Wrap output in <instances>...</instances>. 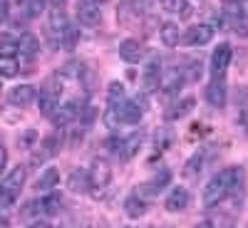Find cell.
<instances>
[{
	"instance_id": "1",
	"label": "cell",
	"mask_w": 248,
	"mask_h": 228,
	"mask_svg": "<svg viewBox=\"0 0 248 228\" xmlns=\"http://www.w3.org/2000/svg\"><path fill=\"white\" fill-rule=\"evenodd\" d=\"M243 174L241 167H229V169H223L218 174L211 176V181L206 183V189H203V206L206 209H211V206H218L221 201H226L231 196L233 191V186H236V179Z\"/></svg>"
},
{
	"instance_id": "2",
	"label": "cell",
	"mask_w": 248,
	"mask_h": 228,
	"mask_svg": "<svg viewBox=\"0 0 248 228\" xmlns=\"http://www.w3.org/2000/svg\"><path fill=\"white\" fill-rule=\"evenodd\" d=\"M127 90H124L122 82H109L107 87V112H105V124L107 129L117 132L122 127V109L127 105Z\"/></svg>"
},
{
	"instance_id": "3",
	"label": "cell",
	"mask_w": 248,
	"mask_h": 228,
	"mask_svg": "<svg viewBox=\"0 0 248 228\" xmlns=\"http://www.w3.org/2000/svg\"><path fill=\"white\" fill-rule=\"evenodd\" d=\"M60 94H62V82H60V75H50L43 87H40V97H37V107L45 117H52L60 107Z\"/></svg>"
},
{
	"instance_id": "4",
	"label": "cell",
	"mask_w": 248,
	"mask_h": 228,
	"mask_svg": "<svg viewBox=\"0 0 248 228\" xmlns=\"http://www.w3.org/2000/svg\"><path fill=\"white\" fill-rule=\"evenodd\" d=\"M221 13L226 17V28L238 37H248V10L243 8L241 0H226Z\"/></svg>"
},
{
	"instance_id": "5",
	"label": "cell",
	"mask_w": 248,
	"mask_h": 228,
	"mask_svg": "<svg viewBox=\"0 0 248 228\" xmlns=\"http://www.w3.org/2000/svg\"><path fill=\"white\" fill-rule=\"evenodd\" d=\"M25 186V167H15L13 171H8L3 176V183H0V196H3V216H8L10 203L20 196Z\"/></svg>"
},
{
	"instance_id": "6",
	"label": "cell",
	"mask_w": 248,
	"mask_h": 228,
	"mask_svg": "<svg viewBox=\"0 0 248 228\" xmlns=\"http://www.w3.org/2000/svg\"><path fill=\"white\" fill-rule=\"evenodd\" d=\"M231 57H233V50L229 43H218L211 52V60H209V70H211V79H223L226 77V70L231 65Z\"/></svg>"
},
{
	"instance_id": "7",
	"label": "cell",
	"mask_w": 248,
	"mask_h": 228,
	"mask_svg": "<svg viewBox=\"0 0 248 228\" xmlns=\"http://www.w3.org/2000/svg\"><path fill=\"white\" fill-rule=\"evenodd\" d=\"M75 15H77V23L85 25V28H97L102 23L99 3H94V0H77L75 3Z\"/></svg>"
},
{
	"instance_id": "8",
	"label": "cell",
	"mask_w": 248,
	"mask_h": 228,
	"mask_svg": "<svg viewBox=\"0 0 248 228\" xmlns=\"http://www.w3.org/2000/svg\"><path fill=\"white\" fill-rule=\"evenodd\" d=\"M90 179H92V191H97L94 196H102L99 191H105L112 183V167L107 159H94L92 169H90Z\"/></svg>"
},
{
	"instance_id": "9",
	"label": "cell",
	"mask_w": 248,
	"mask_h": 228,
	"mask_svg": "<svg viewBox=\"0 0 248 228\" xmlns=\"http://www.w3.org/2000/svg\"><path fill=\"white\" fill-rule=\"evenodd\" d=\"M169 181H171V171H169V169H161V171H156V174L152 176V181L141 183L139 189H137V194H139V196H144L147 201H152L156 194H161L164 189H167Z\"/></svg>"
},
{
	"instance_id": "10",
	"label": "cell",
	"mask_w": 248,
	"mask_h": 228,
	"mask_svg": "<svg viewBox=\"0 0 248 228\" xmlns=\"http://www.w3.org/2000/svg\"><path fill=\"white\" fill-rule=\"evenodd\" d=\"M141 90L152 94L156 90H161V60L159 57H152L144 67V75H141Z\"/></svg>"
},
{
	"instance_id": "11",
	"label": "cell",
	"mask_w": 248,
	"mask_h": 228,
	"mask_svg": "<svg viewBox=\"0 0 248 228\" xmlns=\"http://www.w3.org/2000/svg\"><path fill=\"white\" fill-rule=\"evenodd\" d=\"M82 109H85V107H82L79 102H65V105L57 107V112L50 119H52V124H55L57 129H65V127H70L75 119H79Z\"/></svg>"
},
{
	"instance_id": "12",
	"label": "cell",
	"mask_w": 248,
	"mask_h": 228,
	"mask_svg": "<svg viewBox=\"0 0 248 228\" xmlns=\"http://www.w3.org/2000/svg\"><path fill=\"white\" fill-rule=\"evenodd\" d=\"M211 37H214L211 25H209V23H199V25H191L189 30L184 32V40H181V43L189 45V47H203V45L211 43Z\"/></svg>"
},
{
	"instance_id": "13",
	"label": "cell",
	"mask_w": 248,
	"mask_h": 228,
	"mask_svg": "<svg viewBox=\"0 0 248 228\" xmlns=\"http://www.w3.org/2000/svg\"><path fill=\"white\" fill-rule=\"evenodd\" d=\"M37 97H40V92L32 85H17V87H13L8 92V102L13 107H17V109H25V107L35 105Z\"/></svg>"
},
{
	"instance_id": "14",
	"label": "cell",
	"mask_w": 248,
	"mask_h": 228,
	"mask_svg": "<svg viewBox=\"0 0 248 228\" xmlns=\"http://www.w3.org/2000/svg\"><path fill=\"white\" fill-rule=\"evenodd\" d=\"M186 82H189V77H186V70L169 67V70L161 72V92H167V94H179Z\"/></svg>"
},
{
	"instance_id": "15",
	"label": "cell",
	"mask_w": 248,
	"mask_h": 228,
	"mask_svg": "<svg viewBox=\"0 0 248 228\" xmlns=\"http://www.w3.org/2000/svg\"><path fill=\"white\" fill-rule=\"evenodd\" d=\"M60 139L62 134H50L40 141V149L32 154V167H40V164H45L47 159H52L57 152H60Z\"/></svg>"
},
{
	"instance_id": "16",
	"label": "cell",
	"mask_w": 248,
	"mask_h": 228,
	"mask_svg": "<svg viewBox=\"0 0 248 228\" xmlns=\"http://www.w3.org/2000/svg\"><path fill=\"white\" fill-rule=\"evenodd\" d=\"M206 102H209L211 107H223L226 99H229V87H226V79H211L209 85H206V92H203Z\"/></svg>"
},
{
	"instance_id": "17",
	"label": "cell",
	"mask_w": 248,
	"mask_h": 228,
	"mask_svg": "<svg viewBox=\"0 0 248 228\" xmlns=\"http://www.w3.org/2000/svg\"><path fill=\"white\" fill-rule=\"evenodd\" d=\"M119 57L127 62V65H137V62L144 57V47L139 40L134 37H127V40H122L119 43Z\"/></svg>"
},
{
	"instance_id": "18",
	"label": "cell",
	"mask_w": 248,
	"mask_h": 228,
	"mask_svg": "<svg viewBox=\"0 0 248 228\" xmlns=\"http://www.w3.org/2000/svg\"><path fill=\"white\" fill-rule=\"evenodd\" d=\"M189 201H191L189 191H186L184 186H176V189H171V191L167 194V201H164V206H167V211L179 213V211H184L186 206H189Z\"/></svg>"
},
{
	"instance_id": "19",
	"label": "cell",
	"mask_w": 248,
	"mask_h": 228,
	"mask_svg": "<svg viewBox=\"0 0 248 228\" xmlns=\"http://www.w3.org/2000/svg\"><path fill=\"white\" fill-rule=\"evenodd\" d=\"M141 144H144V132H132L129 137H124V144H122V152H119V159L122 161H129L139 154L141 149Z\"/></svg>"
},
{
	"instance_id": "20",
	"label": "cell",
	"mask_w": 248,
	"mask_h": 228,
	"mask_svg": "<svg viewBox=\"0 0 248 228\" xmlns=\"http://www.w3.org/2000/svg\"><path fill=\"white\" fill-rule=\"evenodd\" d=\"M47 28H50L52 37H57V43H62V37H65V32H67L72 25H70L65 10H52V15H50V20H47Z\"/></svg>"
},
{
	"instance_id": "21",
	"label": "cell",
	"mask_w": 248,
	"mask_h": 228,
	"mask_svg": "<svg viewBox=\"0 0 248 228\" xmlns=\"http://www.w3.org/2000/svg\"><path fill=\"white\" fill-rule=\"evenodd\" d=\"M147 211H149V201L144 198V196H139L137 191L129 194L127 201H124V213H127L129 218H141Z\"/></svg>"
},
{
	"instance_id": "22",
	"label": "cell",
	"mask_w": 248,
	"mask_h": 228,
	"mask_svg": "<svg viewBox=\"0 0 248 228\" xmlns=\"http://www.w3.org/2000/svg\"><path fill=\"white\" fill-rule=\"evenodd\" d=\"M67 186H70V191L72 194H87L92 189V179H90V171L85 169H75L67 179Z\"/></svg>"
},
{
	"instance_id": "23",
	"label": "cell",
	"mask_w": 248,
	"mask_h": 228,
	"mask_svg": "<svg viewBox=\"0 0 248 228\" xmlns=\"http://www.w3.org/2000/svg\"><path fill=\"white\" fill-rule=\"evenodd\" d=\"M117 20H119V25L124 28H137L139 25V20H141V13L134 3H124L117 8Z\"/></svg>"
},
{
	"instance_id": "24",
	"label": "cell",
	"mask_w": 248,
	"mask_h": 228,
	"mask_svg": "<svg viewBox=\"0 0 248 228\" xmlns=\"http://www.w3.org/2000/svg\"><path fill=\"white\" fill-rule=\"evenodd\" d=\"M57 183H60V171L55 167H50V169H45L43 174H40V179L35 181V191L37 194H50V191H55Z\"/></svg>"
},
{
	"instance_id": "25",
	"label": "cell",
	"mask_w": 248,
	"mask_h": 228,
	"mask_svg": "<svg viewBox=\"0 0 248 228\" xmlns=\"http://www.w3.org/2000/svg\"><path fill=\"white\" fill-rule=\"evenodd\" d=\"M194 107H196V99H194V97H184V99H179L176 105H171V107L167 109V119H169V122L184 119L186 114H191Z\"/></svg>"
},
{
	"instance_id": "26",
	"label": "cell",
	"mask_w": 248,
	"mask_h": 228,
	"mask_svg": "<svg viewBox=\"0 0 248 228\" xmlns=\"http://www.w3.org/2000/svg\"><path fill=\"white\" fill-rule=\"evenodd\" d=\"M159 40L167 47H176L181 40H184V32H179V25L176 23H164L159 28Z\"/></svg>"
},
{
	"instance_id": "27",
	"label": "cell",
	"mask_w": 248,
	"mask_h": 228,
	"mask_svg": "<svg viewBox=\"0 0 248 228\" xmlns=\"http://www.w3.org/2000/svg\"><path fill=\"white\" fill-rule=\"evenodd\" d=\"M144 117V107L137 99H127V105L122 109V124H139Z\"/></svg>"
},
{
	"instance_id": "28",
	"label": "cell",
	"mask_w": 248,
	"mask_h": 228,
	"mask_svg": "<svg viewBox=\"0 0 248 228\" xmlns=\"http://www.w3.org/2000/svg\"><path fill=\"white\" fill-rule=\"evenodd\" d=\"M17 50H20V55L32 57V55H37V50H40V40H37L32 32L17 35Z\"/></svg>"
},
{
	"instance_id": "29",
	"label": "cell",
	"mask_w": 248,
	"mask_h": 228,
	"mask_svg": "<svg viewBox=\"0 0 248 228\" xmlns=\"http://www.w3.org/2000/svg\"><path fill=\"white\" fill-rule=\"evenodd\" d=\"M161 8L167 13H171V15H179V17H189L191 15L189 0H161Z\"/></svg>"
},
{
	"instance_id": "30",
	"label": "cell",
	"mask_w": 248,
	"mask_h": 228,
	"mask_svg": "<svg viewBox=\"0 0 248 228\" xmlns=\"http://www.w3.org/2000/svg\"><path fill=\"white\" fill-rule=\"evenodd\" d=\"M17 5L23 8V15L25 17H37V15L45 13L47 0H17Z\"/></svg>"
},
{
	"instance_id": "31",
	"label": "cell",
	"mask_w": 248,
	"mask_h": 228,
	"mask_svg": "<svg viewBox=\"0 0 248 228\" xmlns=\"http://www.w3.org/2000/svg\"><path fill=\"white\" fill-rule=\"evenodd\" d=\"M60 209H62V196H60V194L50 191V194L43 196V213H47V216H57Z\"/></svg>"
},
{
	"instance_id": "32",
	"label": "cell",
	"mask_w": 248,
	"mask_h": 228,
	"mask_svg": "<svg viewBox=\"0 0 248 228\" xmlns=\"http://www.w3.org/2000/svg\"><path fill=\"white\" fill-rule=\"evenodd\" d=\"M203 161H206L203 152H196L189 161H186V167H184V176H186V179H194V176L203 169Z\"/></svg>"
},
{
	"instance_id": "33",
	"label": "cell",
	"mask_w": 248,
	"mask_h": 228,
	"mask_svg": "<svg viewBox=\"0 0 248 228\" xmlns=\"http://www.w3.org/2000/svg\"><path fill=\"white\" fill-rule=\"evenodd\" d=\"M0 75L5 79H13L15 75H20V62L15 57H0Z\"/></svg>"
},
{
	"instance_id": "34",
	"label": "cell",
	"mask_w": 248,
	"mask_h": 228,
	"mask_svg": "<svg viewBox=\"0 0 248 228\" xmlns=\"http://www.w3.org/2000/svg\"><path fill=\"white\" fill-rule=\"evenodd\" d=\"M77 40H79V35H77V30L75 28H70L67 32H65V37H62V47H65V50H75V45H77Z\"/></svg>"
},
{
	"instance_id": "35",
	"label": "cell",
	"mask_w": 248,
	"mask_h": 228,
	"mask_svg": "<svg viewBox=\"0 0 248 228\" xmlns=\"http://www.w3.org/2000/svg\"><path fill=\"white\" fill-rule=\"evenodd\" d=\"M32 141H37V132H35V129H28L23 139H17V144H20V147H30Z\"/></svg>"
},
{
	"instance_id": "36",
	"label": "cell",
	"mask_w": 248,
	"mask_h": 228,
	"mask_svg": "<svg viewBox=\"0 0 248 228\" xmlns=\"http://www.w3.org/2000/svg\"><path fill=\"white\" fill-rule=\"evenodd\" d=\"M186 75H189V82L199 79V77H201V62H191L189 70H186Z\"/></svg>"
},
{
	"instance_id": "37",
	"label": "cell",
	"mask_w": 248,
	"mask_h": 228,
	"mask_svg": "<svg viewBox=\"0 0 248 228\" xmlns=\"http://www.w3.org/2000/svg\"><path fill=\"white\" fill-rule=\"evenodd\" d=\"M94 109L92 107H85V109H82V114H79V119H82V124H87V127H90V124L94 122Z\"/></svg>"
},
{
	"instance_id": "38",
	"label": "cell",
	"mask_w": 248,
	"mask_h": 228,
	"mask_svg": "<svg viewBox=\"0 0 248 228\" xmlns=\"http://www.w3.org/2000/svg\"><path fill=\"white\" fill-rule=\"evenodd\" d=\"M0 20H3V23H10V3L8 0H3V5H0Z\"/></svg>"
},
{
	"instance_id": "39",
	"label": "cell",
	"mask_w": 248,
	"mask_h": 228,
	"mask_svg": "<svg viewBox=\"0 0 248 228\" xmlns=\"http://www.w3.org/2000/svg\"><path fill=\"white\" fill-rule=\"evenodd\" d=\"M0 174H8V149H0Z\"/></svg>"
},
{
	"instance_id": "40",
	"label": "cell",
	"mask_w": 248,
	"mask_h": 228,
	"mask_svg": "<svg viewBox=\"0 0 248 228\" xmlns=\"http://www.w3.org/2000/svg\"><path fill=\"white\" fill-rule=\"evenodd\" d=\"M238 122L243 124V129L248 132V107H243V109H238Z\"/></svg>"
},
{
	"instance_id": "41",
	"label": "cell",
	"mask_w": 248,
	"mask_h": 228,
	"mask_svg": "<svg viewBox=\"0 0 248 228\" xmlns=\"http://www.w3.org/2000/svg\"><path fill=\"white\" fill-rule=\"evenodd\" d=\"M28 228H50V223H47V221H35V223H30Z\"/></svg>"
},
{
	"instance_id": "42",
	"label": "cell",
	"mask_w": 248,
	"mask_h": 228,
	"mask_svg": "<svg viewBox=\"0 0 248 228\" xmlns=\"http://www.w3.org/2000/svg\"><path fill=\"white\" fill-rule=\"evenodd\" d=\"M50 5H52L55 10H62V5H65V0H50Z\"/></svg>"
},
{
	"instance_id": "43",
	"label": "cell",
	"mask_w": 248,
	"mask_h": 228,
	"mask_svg": "<svg viewBox=\"0 0 248 228\" xmlns=\"http://www.w3.org/2000/svg\"><path fill=\"white\" fill-rule=\"evenodd\" d=\"M196 228H216V223H214V221H201Z\"/></svg>"
},
{
	"instance_id": "44",
	"label": "cell",
	"mask_w": 248,
	"mask_h": 228,
	"mask_svg": "<svg viewBox=\"0 0 248 228\" xmlns=\"http://www.w3.org/2000/svg\"><path fill=\"white\" fill-rule=\"evenodd\" d=\"M94 3H107V0H94Z\"/></svg>"
}]
</instances>
